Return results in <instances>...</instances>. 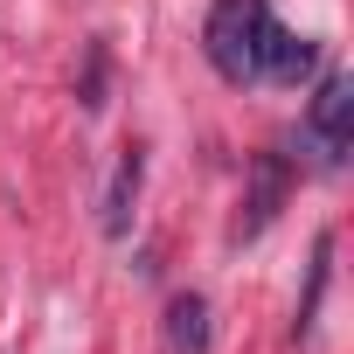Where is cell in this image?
Returning <instances> with one entry per match:
<instances>
[{
    "instance_id": "52a82bcc",
    "label": "cell",
    "mask_w": 354,
    "mask_h": 354,
    "mask_svg": "<svg viewBox=\"0 0 354 354\" xmlns=\"http://www.w3.org/2000/svg\"><path fill=\"white\" fill-rule=\"evenodd\" d=\"M326 271H333V236H319V243H313V264H306V299H299L292 340H306V333H313V319H319V299H326Z\"/></svg>"
},
{
    "instance_id": "6da1fadb",
    "label": "cell",
    "mask_w": 354,
    "mask_h": 354,
    "mask_svg": "<svg viewBox=\"0 0 354 354\" xmlns=\"http://www.w3.org/2000/svg\"><path fill=\"white\" fill-rule=\"evenodd\" d=\"M271 28V0H216L209 8V28H202V49L209 63L230 77V84H250L257 77V42Z\"/></svg>"
},
{
    "instance_id": "7a4b0ae2",
    "label": "cell",
    "mask_w": 354,
    "mask_h": 354,
    "mask_svg": "<svg viewBox=\"0 0 354 354\" xmlns=\"http://www.w3.org/2000/svg\"><path fill=\"white\" fill-rule=\"evenodd\" d=\"M306 139H313V160H319V167H340V160H347V139H354V84H347L340 70L319 77L313 111H306Z\"/></svg>"
},
{
    "instance_id": "5b68a950",
    "label": "cell",
    "mask_w": 354,
    "mask_h": 354,
    "mask_svg": "<svg viewBox=\"0 0 354 354\" xmlns=\"http://www.w3.org/2000/svg\"><path fill=\"white\" fill-rule=\"evenodd\" d=\"M278 202H285V160H278V153H264V160L250 167V216L236 223V236H257V230L278 216Z\"/></svg>"
},
{
    "instance_id": "277c9868",
    "label": "cell",
    "mask_w": 354,
    "mask_h": 354,
    "mask_svg": "<svg viewBox=\"0 0 354 354\" xmlns=\"http://www.w3.org/2000/svg\"><path fill=\"white\" fill-rule=\"evenodd\" d=\"M167 347L174 354H209V299L202 292H174L167 299Z\"/></svg>"
},
{
    "instance_id": "3957f363",
    "label": "cell",
    "mask_w": 354,
    "mask_h": 354,
    "mask_svg": "<svg viewBox=\"0 0 354 354\" xmlns=\"http://www.w3.org/2000/svg\"><path fill=\"white\" fill-rule=\"evenodd\" d=\"M313 42L306 35H292L278 15H271V28H264V42H257V77H278V84H299L306 70H313Z\"/></svg>"
},
{
    "instance_id": "8992f818",
    "label": "cell",
    "mask_w": 354,
    "mask_h": 354,
    "mask_svg": "<svg viewBox=\"0 0 354 354\" xmlns=\"http://www.w3.org/2000/svg\"><path fill=\"white\" fill-rule=\"evenodd\" d=\"M139 174H146V160H139V146H125V153H118V174H111V188H104V236H125V230H132Z\"/></svg>"
}]
</instances>
